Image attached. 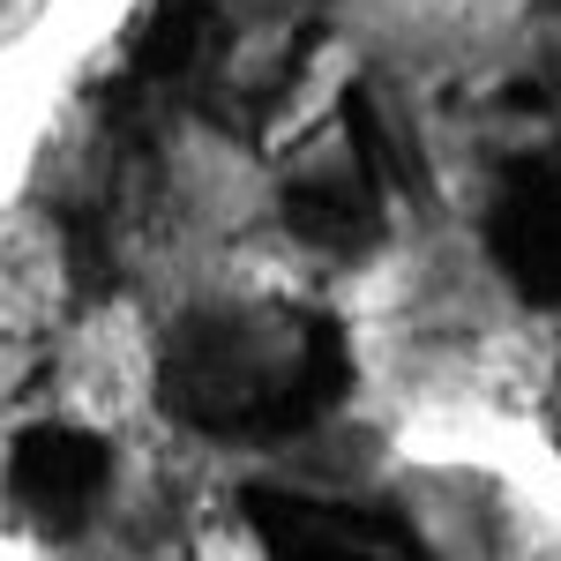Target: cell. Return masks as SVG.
<instances>
[{
	"instance_id": "6da1fadb",
	"label": "cell",
	"mask_w": 561,
	"mask_h": 561,
	"mask_svg": "<svg viewBox=\"0 0 561 561\" xmlns=\"http://www.w3.org/2000/svg\"><path fill=\"white\" fill-rule=\"evenodd\" d=\"M98 479H105L98 442H83V434H68V427L31 434V442H23V457H15V494H23V510H31L45 531L83 524Z\"/></svg>"
}]
</instances>
